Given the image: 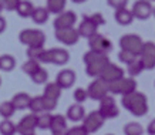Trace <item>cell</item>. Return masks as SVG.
<instances>
[{
    "label": "cell",
    "mask_w": 155,
    "mask_h": 135,
    "mask_svg": "<svg viewBox=\"0 0 155 135\" xmlns=\"http://www.w3.org/2000/svg\"><path fill=\"white\" fill-rule=\"evenodd\" d=\"M0 2L3 3L6 10H16L21 0H0Z\"/></svg>",
    "instance_id": "60d3db41"
},
{
    "label": "cell",
    "mask_w": 155,
    "mask_h": 135,
    "mask_svg": "<svg viewBox=\"0 0 155 135\" xmlns=\"http://www.w3.org/2000/svg\"><path fill=\"white\" fill-rule=\"evenodd\" d=\"M78 34H80V37H85V38H91L94 34H97V30H98V26L93 21V20L90 19V16H84V19L83 21L80 23L78 26Z\"/></svg>",
    "instance_id": "9a60e30c"
},
{
    "label": "cell",
    "mask_w": 155,
    "mask_h": 135,
    "mask_svg": "<svg viewBox=\"0 0 155 135\" xmlns=\"http://www.w3.org/2000/svg\"><path fill=\"white\" fill-rule=\"evenodd\" d=\"M90 19L93 20V21H94L95 24H97V26H103L104 23H105V20H104V17H103V14L101 13H94V14H91V16H90Z\"/></svg>",
    "instance_id": "7bdbcfd3"
},
{
    "label": "cell",
    "mask_w": 155,
    "mask_h": 135,
    "mask_svg": "<svg viewBox=\"0 0 155 135\" xmlns=\"http://www.w3.org/2000/svg\"><path fill=\"white\" fill-rule=\"evenodd\" d=\"M50 53H51V64L64 65L68 63V60H70L68 51L64 50V48H51Z\"/></svg>",
    "instance_id": "d6986e66"
},
{
    "label": "cell",
    "mask_w": 155,
    "mask_h": 135,
    "mask_svg": "<svg viewBox=\"0 0 155 135\" xmlns=\"http://www.w3.org/2000/svg\"><path fill=\"white\" fill-rule=\"evenodd\" d=\"M107 54H104V53H100V51H94V50H90V51H87L84 54V57H83V60H84L85 64H90V63H93V61H97L100 60V58H103V57H105Z\"/></svg>",
    "instance_id": "e575fe53"
},
{
    "label": "cell",
    "mask_w": 155,
    "mask_h": 135,
    "mask_svg": "<svg viewBox=\"0 0 155 135\" xmlns=\"http://www.w3.org/2000/svg\"><path fill=\"white\" fill-rule=\"evenodd\" d=\"M152 13H154V16H155V9H154V12H152Z\"/></svg>",
    "instance_id": "f907efd6"
},
{
    "label": "cell",
    "mask_w": 155,
    "mask_h": 135,
    "mask_svg": "<svg viewBox=\"0 0 155 135\" xmlns=\"http://www.w3.org/2000/svg\"><path fill=\"white\" fill-rule=\"evenodd\" d=\"M60 95H61V88L57 83H51V84H47V85H46L43 97L51 98V100H56L57 101V100L60 98Z\"/></svg>",
    "instance_id": "d4e9b609"
},
{
    "label": "cell",
    "mask_w": 155,
    "mask_h": 135,
    "mask_svg": "<svg viewBox=\"0 0 155 135\" xmlns=\"http://www.w3.org/2000/svg\"><path fill=\"white\" fill-rule=\"evenodd\" d=\"M147 131H148V134H150V135H155V120H152V121L148 124Z\"/></svg>",
    "instance_id": "f6af8a7d"
},
{
    "label": "cell",
    "mask_w": 155,
    "mask_h": 135,
    "mask_svg": "<svg viewBox=\"0 0 155 135\" xmlns=\"http://www.w3.org/2000/svg\"><path fill=\"white\" fill-rule=\"evenodd\" d=\"M30 101H31V97L26 93H17L12 100V103H13L16 110H26V108H28L30 107Z\"/></svg>",
    "instance_id": "7402d4cb"
},
{
    "label": "cell",
    "mask_w": 155,
    "mask_h": 135,
    "mask_svg": "<svg viewBox=\"0 0 155 135\" xmlns=\"http://www.w3.org/2000/svg\"><path fill=\"white\" fill-rule=\"evenodd\" d=\"M135 58H137V56H134V54L130 51H125V50H121V51L118 53V60L127 65L130 64V63H132Z\"/></svg>",
    "instance_id": "8d00e7d4"
},
{
    "label": "cell",
    "mask_w": 155,
    "mask_h": 135,
    "mask_svg": "<svg viewBox=\"0 0 155 135\" xmlns=\"http://www.w3.org/2000/svg\"><path fill=\"white\" fill-rule=\"evenodd\" d=\"M122 77H124V70H122L121 67L110 63V64L105 67V70L103 71V74H101L100 78L105 80V81L110 84V83H113V81H117V80L122 78Z\"/></svg>",
    "instance_id": "2e32d148"
},
{
    "label": "cell",
    "mask_w": 155,
    "mask_h": 135,
    "mask_svg": "<svg viewBox=\"0 0 155 135\" xmlns=\"http://www.w3.org/2000/svg\"><path fill=\"white\" fill-rule=\"evenodd\" d=\"M40 68H41V67H40V63H38L37 60H34V58H28L23 64V71L27 75H30V77H31L36 71L40 70Z\"/></svg>",
    "instance_id": "1f68e13d"
},
{
    "label": "cell",
    "mask_w": 155,
    "mask_h": 135,
    "mask_svg": "<svg viewBox=\"0 0 155 135\" xmlns=\"http://www.w3.org/2000/svg\"><path fill=\"white\" fill-rule=\"evenodd\" d=\"M122 105L125 110L131 112L135 117H142L148 112V103H147V97L142 93L134 91L131 94L122 95Z\"/></svg>",
    "instance_id": "6da1fadb"
},
{
    "label": "cell",
    "mask_w": 155,
    "mask_h": 135,
    "mask_svg": "<svg viewBox=\"0 0 155 135\" xmlns=\"http://www.w3.org/2000/svg\"><path fill=\"white\" fill-rule=\"evenodd\" d=\"M34 9H36V7L33 6L31 2H28V0H21L19 3V6H17L16 12H17V14H19L20 17L26 19V17H31Z\"/></svg>",
    "instance_id": "603a6c76"
},
{
    "label": "cell",
    "mask_w": 155,
    "mask_h": 135,
    "mask_svg": "<svg viewBox=\"0 0 155 135\" xmlns=\"http://www.w3.org/2000/svg\"><path fill=\"white\" fill-rule=\"evenodd\" d=\"M108 135H113V134H108Z\"/></svg>",
    "instance_id": "f5cc1de1"
},
{
    "label": "cell",
    "mask_w": 155,
    "mask_h": 135,
    "mask_svg": "<svg viewBox=\"0 0 155 135\" xmlns=\"http://www.w3.org/2000/svg\"><path fill=\"white\" fill-rule=\"evenodd\" d=\"M17 132L20 135H33L36 128H37V115L36 114H28L23 117L16 125Z\"/></svg>",
    "instance_id": "9c48e42d"
},
{
    "label": "cell",
    "mask_w": 155,
    "mask_h": 135,
    "mask_svg": "<svg viewBox=\"0 0 155 135\" xmlns=\"http://www.w3.org/2000/svg\"><path fill=\"white\" fill-rule=\"evenodd\" d=\"M56 83L60 85L61 90H67V88H71L75 83V73L74 71L68 70H61L58 74H57V80Z\"/></svg>",
    "instance_id": "e0dca14e"
},
{
    "label": "cell",
    "mask_w": 155,
    "mask_h": 135,
    "mask_svg": "<svg viewBox=\"0 0 155 135\" xmlns=\"http://www.w3.org/2000/svg\"><path fill=\"white\" fill-rule=\"evenodd\" d=\"M16 108H14L12 101H5L0 104V117H3V120H10L14 115Z\"/></svg>",
    "instance_id": "4316f807"
},
{
    "label": "cell",
    "mask_w": 155,
    "mask_h": 135,
    "mask_svg": "<svg viewBox=\"0 0 155 135\" xmlns=\"http://www.w3.org/2000/svg\"><path fill=\"white\" fill-rule=\"evenodd\" d=\"M50 130H51L53 135H67L68 134V128H67L66 118L63 115H53Z\"/></svg>",
    "instance_id": "ac0fdd59"
},
{
    "label": "cell",
    "mask_w": 155,
    "mask_h": 135,
    "mask_svg": "<svg viewBox=\"0 0 155 135\" xmlns=\"http://www.w3.org/2000/svg\"><path fill=\"white\" fill-rule=\"evenodd\" d=\"M115 21L121 26H130V24L134 21V14H132L131 10H128L127 7L125 9H120V10H115Z\"/></svg>",
    "instance_id": "44dd1931"
},
{
    "label": "cell",
    "mask_w": 155,
    "mask_h": 135,
    "mask_svg": "<svg viewBox=\"0 0 155 135\" xmlns=\"http://www.w3.org/2000/svg\"><path fill=\"white\" fill-rule=\"evenodd\" d=\"M43 100H44V108H46V112L56 110V107H57V101H56V100L46 98V97H43Z\"/></svg>",
    "instance_id": "b9f144b4"
},
{
    "label": "cell",
    "mask_w": 155,
    "mask_h": 135,
    "mask_svg": "<svg viewBox=\"0 0 155 135\" xmlns=\"http://www.w3.org/2000/svg\"><path fill=\"white\" fill-rule=\"evenodd\" d=\"M110 64V60H108V56L103 57L97 61H93L90 64H85V73L90 75V77H101L103 71L105 70V67Z\"/></svg>",
    "instance_id": "5bb4252c"
},
{
    "label": "cell",
    "mask_w": 155,
    "mask_h": 135,
    "mask_svg": "<svg viewBox=\"0 0 155 135\" xmlns=\"http://www.w3.org/2000/svg\"><path fill=\"white\" fill-rule=\"evenodd\" d=\"M53 115L50 112H41L37 115V128L40 130H48L51 127Z\"/></svg>",
    "instance_id": "f546056e"
},
{
    "label": "cell",
    "mask_w": 155,
    "mask_h": 135,
    "mask_svg": "<svg viewBox=\"0 0 155 135\" xmlns=\"http://www.w3.org/2000/svg\"><path fill=\"white\" fill-rule=\"evenodd\" d=\"M110 85V93L113 94H121V95H127V94H131L134 91H137V83L134 78H122L117 80V81H113V83L108 84Z\"/></svg>",
    "instance_id": "277c9868"
},
{
    "label": "cell",
    "mask_w": 155,
    "mask_h": 135,
    "mask_svg": "<svg viewBox=\"0 0 155 135\" xmlns=\"http://www.w3.org/2000/svg\"><path fill=\"white\" fill-rule=\"evenodd\" d=\"M67 0H47V10L50 13L60 14L66 7Z\"/></svg>",
    "instance_id": "f1b7e54d"
},
{
    "label": "cell",
    "mask_w": 155,
    "mask_h": 135,
    "mask_svg": "<svg viewBox=\"0 0 155 135\" xmlns=\"http://www.w3.org/2000/svg\"><path fill=\"white\" fill-rule=\"evenodd\" d=\"M30 111L31 114H41V112H46V108H44V100H43V95L41 97H33L31 101H30Z\"/></svg>",
    "instance_id": "484cf974"
},
{
    "label": "cell",
    "mask_w": 155,
    "mask_h": 135,
    "mask_svg": "<svg viewBox=\"0 0 155 135\" xmlns=\"http://www.w3.org/2000/svg\"><path fill=\"white\" fill-rule=\"evenodd\" d=\"M104 121H105V118L100 114V111H91L83 120V128L87 134H94L103 127Z\"/></svg>",
    "instance_id": "8992f818"
},
{
    "label": "cell",
    "mask_w": 155,
    "mask_h": 135,
    "mask_svg": "<svg viewBox=\"0 0 155 135\" xmlns=\"http://www.w3.org/2000/svg\"><path fill=\"white\" fill-rule=\"evenodd\" d=\"M17 132V128L14 125V122L10 120H3L0 122V134L2 135H14Z\"/></svg>",
    "instance_id": "d6a6232c"
},
{
    "label": "cell",
    "mask_w": 155,
    "mask_h": 135,
    "mask_svg": "<svg viewBox=\"0 0 155 135\" xmlns=\"http://www.w3.org/2000/svg\"><path fill=\"white\" fill-rule=\"evenodd\" d=\"M73 97H74V100H75V103L77 104L84 103L87 98H90L88 97V91L84 90V88H77L74 91V94H73Z\"/></svg>",
    "instance_id": "74e56055"
},
{
    "label": "cell",
    "mask_w": 155,
    "mask_h": 135,
    "mask_svg": "<svg viewBox=\"0 0 155 135\" xmlns=\"http://www.w3.org/2000/svg\"><path fill=\"white\" fill-rule=\"evenodd\" d=\"M140 60L142 61V64L147 70H151L155 67V44L152 41L144 43L142 51L140 54Z\"/></svg>",
    "instance_id": "30bf717a"
},
{
    "label": "cell",
    "mask_w": 155,
    "mask_h": 135,
    "mask_svg": "<svg viewBox=\"0 0 155 135\" xmlns=\"http://www.w3.org/2000/svg\"><path fill=\"white\" fill-rule=\"evenodd\" d=\"M56 38L63 44L74 46L80 40V34H78V30H75L74 27L61 28V30H56Z\"/></svg>",
    "instance_id": "7c38bea8"
},
{
    "label": "cell",
    "mask_w": 155,
    "mask_h": 135,
    "mask_svg": "<svg viewBox=\"0 0 155 135\" xmlns=\"http://www.w3.org/2000/svg\"><path fill=\"white\" fill-rule=\"evenodd\" d=\"M73 2H74V3H78V5H80V3H84V2H87V0H73Z\"/></svg>",
    "instance_id": "7dc6e473"
},
{
    "label": "cell",
    "mask_w": 155,
    "mask_h": 135,
    "mask_svg": "<svg viewBox=\"0 0 155 135\" xmlns=\"http://www.w3.org/2000/svg\"><path fill=\"white\" fill-rule=\"evenodd\" d=\"M132 14H134V19H138V20H147L151 17V14L154 12L152 6L148 0H138L134 3L132 6Z\"/></svg>",
    "instance_id": "8fae6325"
},
{
    "label": "cell",
    "mask_w": 155,
    "mask_h": 135,
    "mask_svg": "<svg viewBox=\"0 0 155 135\" xmlns=\"http://www.w3.org/2000/svg\"><path fill=\"white\" fill-rule=\"evenodd\" d=\"M88 97L95 100V101H101L104 97H107L108 93H110V85L103 78H95L93 83L88 85Z\"/></svg>",
    "instance_id": "5b68a950"
},
{
    "label": "cell",
    "mask_w": 155,
    "mask_h": 135,
    "mask_svg": "<svg viewBox=\"0 0 155 135\" xmlns=\"http://www.w3.org/2000/svg\"><path fill=\"white\" fill-rule=\"evenodd\" d=\"M0 85H2V78H0Z\"/></svg>",
    "instance_id": "816d5d0a"
},
{
    "label": "cell",
    "mask_w": 155,
    "mask_h": 135,
    "mask_svg": "<svg viewBox=\"0 0 155 135\" xmlns=\"http://www.w3.org/2000/svg\"><path fill=\"white\" fill-rule=\"evenodd\" d=\"M124 134L125 135H142L144 134V128L138 122H128L127 125L124 127Z\"/></svg>",
    "instance_id": "836d02e7"
},
{
    "label": "cell",
    "mask_w": 155,
    "mask_h": 135,
    "mask_svg": "<svg viewBox=\"0 0 155 135\" xmlns=\"http://www.w3.org/2000/svg\"><path fill=\"white\" fill-rule=\"evenodd\" d=\"M67 118L73 122H78V121H83L85 118V111L81 104H73L68 110H67Z\"/></svg>",
    "instance_id": "ffe728a7"
},
{
    "label": "cell",
    "mask_w": 155,
    "mask_h": 135,
    "mask_svg": "<svg viewBox=\"0 0 155 135\" xmlns=\"http://www.w3.org/2000/svg\"><path fill=\"white\" fill-rule=\"evenodd\" d=\"M108 6H111L113 9L120 10V9H125L128 5V0H107Z\"/></svg>",
    "instance_id": "ab89813d"
},
{
    "label": "cell",
    "mask_w": 155,
    "mask_h": 135,
    "mask_svg": "<svg viewBox=\"0 0 155 135\" xmlns=\"http://www.w3.org/2000/svg\"><path fill=\"white\" fill-rule=\"evenodd\" d=\"M75 21H77V16H75L74 12H63L54 20V28L56 30L71 28V27H74Z\"/></svg>",
    "instance_id": "4fadbf2b"
},
{
    "label": "cell",
    "mask_w": 155,
    "mask_h": 135,
    "mask_svg": "<svg viewBox=\"0 0 155 135\" xmlns=\"http://www.w3.org/2000/svg\"><path fill=\"white\" fill-rule=\"evenodd\" d=\"M3 10H5V6H3V3H2V2H0V13H2V12H3Z\"/></svg>",
    "instance_id": "c3c4849f"
},
{
    "label": "cell",
    "mask_w": 155,
    "mask_h": 135,
    "mask_svg": "<svg viewBox=\"0 0 155 135\" xmlns=\"http://www.w3.org/2000/svg\"><path fill=\"white\" fill-rule=\"evenodd\" d=\"M48 12L47 7H36L31 14V20L36 24H44L48 20Z\"/></svg>",
    "instance_id": "cb8c5ba5"
},
{
    "label": "cell",
    "mask_w": 155,
    "mask_h": 135,
    "mask_svg": "<svg viewBox=\"0 0 155 135\" xmlns=\"http://www.w3.org/2000/svg\"><path fill=\"white\" fill-rule=\"evenodd\" d=\"M100 114L105 118V120H111V118H115V117L120 114V110H118L117 104H115V100L113 97H104L101 101H100V108H98Z\"/></svg>",
    "instance_id": "52a82bcc"
},
{
    "label": "cell",
    "mask_w": 155,
    "mask_h": 135,
    "mask_svg": "<svg viewBox=\"0 0 155 135\" xmlns=\"http://www.w3.org/2000/svg\"><path fill=\"white\" fill-rule=\"evenodd\" d=\"M120 47L121 50L132 53L134 56H140L142 51V47H144V41L140 36L137 34H125L120 38Z\"/></svg>",
    "instance_id": "3957f363"
},
{
    "label": "cell",
    "mask_w": 155,
    "mask_h": 135,
    "mask_svg": "<svg viewBox=\"0 0 155 135\" xmlns=\"http://www.w3.org/2000/svg\"><path fill=\"white\" fill-rule=\"evenodd\" d=\"M16 67V60L13 58V56L10 54H5L0 57V70L3 71H12Z\"/></svg>",
    "instance_id": "4dcf8cb0"
},
{
    "label": "cell",
    "mask_w": 155,
    "mask_h": 135,
    "mask_svg": "<svg viewBox=\"0 0 155 135\" xmlns=\"http://www.w3.org/2000/svg\"><path fill=\"white\" fill-rule=\"evenodd\" d=\"M88 46H90V50L104 53V54H108L113 50L111 41L107 37H104L103 34H100V33H97L91 38H88Z\"/></svg>",
    "instance_id": "ba28073f"
},
{
    "label": "cell",
    "mask_w": 155,
    "mask_h": 135,
    "mask_svg": "<svg viewBox=\"0 0 155 135\" xmlns=\"http://www.w3.org/2000/svg\"><path fill=\"white\" fill-rule=\"evenodd\" d=\"M128 68V74L131 75V77H137V75H140L142 73V70H145V67H144V64H142V61L140 60V57H137L135 60L132 61V63H130V64L127 65Z\"/></svg>",
    "instance_id": "83f0119b"
},
{
    "label": "cell",
    "mask_w": 155,
    "mask_h": 135,
    "mask_svg": "<svg viewBox=\"0 0 155 135\" xmlns=\"http://www.w3.org/2000/svg\"><path fill=\"white\" fill-rule=\"evenodd\" d=\"M48 78V73L44 68H40L38 71H36L33 75H31V80H33V83L36 84H44L47 81Z\"/></svg>",
    "instance_id": "d590c367"
},
{
    "label": "cell",
    "mask_w": 155,
    "mask_h": 135,
    "mask_svg": "<svg viewBox=\"0 0 155 135\" xmlns=\"http://www.w3.org/2000/svg\"><path fill=\"white\" fill-rule=\"evenodd\" d=\"M44 51V48L43 47H27V56L28 58H34V60H37L40 58V56L43 54Z\"/></svg>",
    "instance_id": "f35d334b"
},
{
    "label": "cell",
    "mask_w": 155,
    "mask_h": 135,
    "mask_svg": "<svg viewBox=\"0 0 155 135\" xmlns=\"http://www.w3.org/2000/svg\"><path fill=\"white\" fill-rule=\"evenodd\" d=\"M67 135H88V134L85 132V130L83 128V125H80V127H74V128L68 130V134Z\"/></svg>",
    "instance_id": "ee69618b"
},
{
    "label": "cell",
    "mask_w": 155,
    "mask_h": 135,
    "mask_svg": "<svg viewBox=\"0 0 155 135\" xmlns=\"http://www.w3.org/2000/svg\"><path fill=\"white\" fill-rule=\"evenodd\" d=\"M5 30H6V20L0 16V34L5 31Z\"/></svg>",
    "instance_id": "bcb514c9"
},
{
    "label": "cell",
    "mask_w": 155,
    "mask_h": 135,
    "mask_svg": "<svg viewBox=\"0 0 155 135\" xmlns=\"http://www.w3.org/2000/svg\"><path fill=\"white\" fill-rule=\"evenodd\" d=\"M19 40L27 47H43L46 43V36L37 28H24L20 31Z\"/></svg>",
    "instance_id": "7a4b0ae2"
},
{
    "label": "cell",
    "mask_w": 155,
    "mask_h": 135,
    "mask_svg": "<svg viewBox=\"0 0 155 135\" xmlns=\"http://www.w3.org/2000/svg\"><path fill=\"white\" fill-rule=\"evenodd\" d=\"M148 2H150V3H151V2H155V0H148Z\"/></svg>",
    "instance_id": "681fc988"
},
{
    "label": "cell",
    "mask_w": 155,
    "mask_h": 135,
    "mask_svg": "<svg viewBox=\"0 0 155 135\" xmlns=\"http://www.w3.org/2000/svg\"><path fill=\"white\" fill-rule=\"evenodd\" d=\"M33 135H34V134H33Z\"/></svg>",
    "instance_id": "db71d44e"
}]
</instances>
